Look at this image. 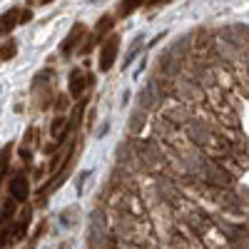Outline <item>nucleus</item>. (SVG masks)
<instances>
[{
	"instance_id": "obj_1",
	"label": "nucleus",
	"mask_w": 249,
	"mask_h": 249,
	"mask_svg": "<svg viewBox=\"0 0 249 249\" xmlns=\"http://www.w3.org/2000/svg\"><path fill=\"white\" fill-rule=\"evenodd\" d=\"M117 53H120V35H110L107 40H102V48H100V70L107 72L115 60H117Z\"/></svg>"
},
{
	"instance_id": "obj_2",
	"label": "nucleus",
	"mask_w": 249,
	"mask_h": 249,
	"mask_svg": "<svg viewBox=\"0 0 249 249\" xmlns=\"http://www.w3.org/2000/svg\"><path fill=\"white\" fill-rule=\"evenodd\" d=\"M90 82H92V77H90L85 70L75 68V70L70 72V97H75V100H77V97H82Z\"/></svg>"
},
{
	"instance_id": "obj_3",
	"label": "nucleus",
	"mask_w": 249,
	"mask_h": 249,
	"mask_svg": "<svg viewBox=\"0 0 249 249\" xmlns=\"http://www.w3.org/2000/svg\"><path fill=\"white\" fill-rule=\"evenodd\" d=\"M82 37H85V25H82V23H75V25H72V30L65 35V40H62L60 53H62V55H70V53L82 43Z\"/></svg>"
},
{
	"instance_id": "obj_4",
	"label": "nucleus",
	"mask_w": 249,
	"mask_h": 249,
	"mask_svg": "<svg viewBox=\"0 0 249 249\" xmlns=\"http://www.w3.org/2000/svg\"><path fill=\"white\" fill-rule=\"evenodd\" d=\"M28 195H30L28 177H25V172H20V175H15L13 182H10V197H13L15 202H25Z\"/></svg>"
},
{
	"instance_id": "obj_5",
	"label": "nucleus",
	"mask_w": 249,
	"mask_h": 249,
	"mask_svg": "<svg viewBox=\"0 0 249 249\" xmlns=\"http://www.w3.org/2000/svg\"><path fill=\"white\" fill-rule=\"evenodd\" d=\"M110 30H112V18H110V15H105V18H102L100 23H97V30L92 33L90 43H82V48H80V50H82V53H90V50L100 43V40L105 37V33H110Z\"/></svg>"
},
{
	"instance_id": "obj_6",
	"label": "nucleus",
	"mask_w": 249,
	"mask_h": 249,
	"mask_svg": "<svg viewBox=\"0 0 249 249\" xmlns=\"http://www.w3.org/2000/svg\"><path fill=\"white\" fill-rule=\"evenodd\" d=\"M15 25H20V10L18 8H10L8 13L0 15V33H10Z\"/></svg>"
},
{
	"instance_id": "obj_7",
	"label": "nucleus",
	"mask_w": 249,
	"mask_h": 249,
	"mask_svg": "<svg viewBox=\"0 0 249 249\" xmlns=\"http://www.w3.org/2000/svg\"><path fill=\"white\" fill-rule=\"evenodd\" d=\"M147 0H120V5H117V15L120 18H130L135 10H140Z\"/></svg>"
},
{
	"instance_id": "obj_8",
	"label": "nucleus",
	"mask_w": 249,
	"mask_h": 249,
	"mask_svg": "<svg viewBox=\"0 0 249 249\" xmlns=\"http://www.w3.org/2000/svg\"><path fill=\"white\" fill-rule=\"evenodd\" d=\"M65 124H68V120L65 117H57L55 122H53V127H50V135L55 137V142H65V137H68V127H65Z\"/></svg>"
},
{
	"instance_id": "obj_9",
	"label": "nucleus",
	"mask_w": 249,
	"mask_h": 249,
	"mask_svg": "<svg viewBox=\"0 0 249 249\" xmlns=\"http://www.w3.org/2000/svg\"><path fill=\"white\" fill-rule=\"evenodd\" d=\"M10 144H5L3 150H0V184H3L5 179V172H8V164H10Z\"/></svg>"
},
{
	"instance_id": "obj_10",
	"label": "nucleus",
	"mask_w": 249,
	"mask_h": 249,
	"mask_svg": "<svg viewBox=\"0 0 249 249\" xmlns=\"http://www.w3.org/2000/svg\"><path fill=\"white\" fill-rule=\"evenodd\" d=\"M15 55H18V43L15 40H8V43L0 45V57L3 60H13Z\"/></svg>"
},
{
	"instance_id": "obj_11",
	"label": "nucleus",
	"mask_w": 249,
	"mask_h": 249,
	"mask_svg": "<svg viewBox=\"0 0 249 249\" xmlns=\"http://www.w3.org/2000/svg\"><path fill=\"white\" fill-rule=\"evenodd\" d=\"M30 18H33V13H30V10H20V25H25Z\"/></svg>"
},
{
	"instance_id": "obj_12",
	"label": "nucleus",
	"mask_w": 249,
	"mask_h": 249,
	"mask_svg": "<svg viewBox=\"0 0 249 249\" xmlns=\"http://www.w3.org/2000/svg\"><path fill=\"white\" fill-rule=\"evenodd\" d=\"M10 237H13L10 232H5V230H0V247H3V244H8V242H10Z\"/></svg>"
},
{
	"instance_id": "obj_13",
	"label": "nucleus",
	"mask_w": 249,
	"mask_h": 249,
	"mask_svg": "<svg viewBox=\"0 0 249 249\" xmlns=\"http://www.w3.org/2000/svg\"><path fill=\"white\" fill-rule=\"evenodd\" d=\"M57 110H68V97H57Z\"/></svg>"
},
{
	"instance_id": "obj_14",
	"label": "nucleus",
	"mask_w": 249,
	"mask_h": 249,
	"mask_svg": "<svg viewBox=\"0 0 249 249\" xmlns=\"http://www.w3.org/2000/svg\"><path fill=\"white\" fill-rule=\"evenodd\" d=\"M162 0H147V5H160Z\"/></svg>"
},
{
	"instance_id": "obj_15",
	"label": "nucleus",
	"mask_w": 249,
	"mask_h": 249,
	"mask_svg": "<svg viewBox=\"0 0 249 249\" xmlns=\"http://www.w3.org/2000/svg\"><path fill=\"white\" fill-rule=\"evenodd\" d=\"M40 3H43V5H48V3H53V0H40Z\"/></svg>"
}]
</instances>
